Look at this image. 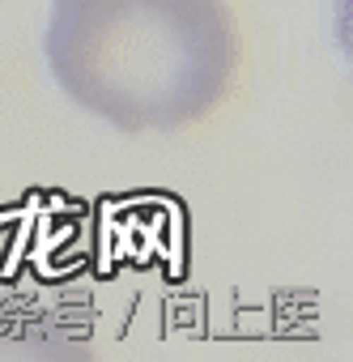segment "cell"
Here are the masks:
<instances>
[{
  "instance_id": "obj_1",
  "label": "cell",
  "mask_w": 353,
  "mask_h": 362,
  "mask_svg": "<svg viewBox=\"0 0 353 362\" xmlns=\"http://www.w3.org/2000/svg\"><path fill=\"white\" fill-rule=\"evenodd\" d=\"M56 86L119 132H179L213 115L239 73L222 0H56L43 35Z\"/></svg>"
}]
</instances>
